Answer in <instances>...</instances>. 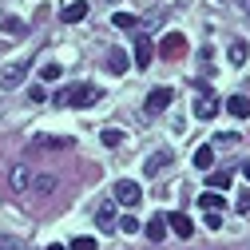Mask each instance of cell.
<instances>
[{"label": "cell", "instance_id": "1", "mask_svg": "<svg viewBox=\"0 0 250 250\" xmlns=\"http://www.w3.org/2000/svg\"><path fill=\"white\" fill-rule=\"evenodd\" d=\"M100 96H104V91L91 87V83L64 87V91H56V107H91V104H100Z\"/></svg>", "mask_w": 250, "mask_h": 250}, {"label": "cell", "instance_id": "2", "mask_svg": "<svg viewBox=\"0 0 250 250\" xmlns=\"http://www.w3.org/2000/svg\"><path fill=\"white\" fill-rule=\"evenodd\" d=\"M32 179H36V171L28 167V163H12L4 187H8V195H28V191H32Z\"/></svg>", "mask_w": 250, "mask_h": 250}, {"label": "cell", "instance_id": "3", "mask_svg": "<svg viewBox=\"0 0 250 250\" xmlns=\"http://www.w3.org/2000/svg\"><path fill=\"white\" fill-rule=\"evenodd\" d=\"M28 68H32V60L20 56L16 64H8L4 72H0V83H4V87H20V83H24V76H28Z\"/></svg>", "mask_w": 250, "mask_h": 250}, {"label": "cell", "instance_id": "4", "mask_svg": "<svg viewBox=\"0 0 250 250\" xmlns=\"http://www.w3.org/2000/svg\"><path fill=\"white\" fill-rule=\"evenodd\" d=\"M214 111H218V96L207 87V83H199V100H195V115L199 119H214Z\"/></svg>", "mask_w": 250, "mask_h": 250}, {"label": "cell", "instance_id": "5", "mask_svg": "<svg viewBox=\"0 0 250 250\" xmlns=\"http://www.w3.org/2000/svg\"><path fill=\"white\" fill-rule=\"evenodd\" d=\"M171 100H175V91H171V87H155L151 96H147V104H143V111H147V115H159V111L171 107Z\"/></svg>", "mask_w": 250, "mask_h": 250}, {"label": "cell", "instance_id": "6", "mask_svg": "<svg viewBox=\"0 0 250 250\" xmlns=\"http://www.w3.org/2000/svg\"><path fill=\"white\" fill-rule=\"evenodd\" d=\"M187 52V36L183 32H167L163 40H159V56H167V60H179Z\"/></svg>", "mask_w": 250, "mask_h": 250}, {"label": "cell", "instance_id": "7", "mask_svg": "<svg viewBox=\"0 0 250 250\" xmlns=\"http://www.w3.org/2000/svg\"><path fill=\"white\" fill-rule=\"evenodd\" d=\"M115 199L123 203V207H139V199H143V191H139V183H115Z\"/></svg>", "mask_w": 250, "mask_h": 250}, {"label": "cell", "instance_id": "8", "mask_svg": "<svg viewBox=\"0 0 250 250\" xmlns=\"http://www.w3.org/2000/svg\"><path fill=\"white\" fill-rule=\"evenodd\" d=\"M56 191H60V179H56V175H36V179H32V195H36V199H52Z\"/></svg>", "mask_w": 250, "mask_h": 250}, {"label": "cell", "instance_id": "9", "mask_svg": "<svg viewBox=\"0 0 250 250\" xmlns=\"http://www.w3.org/2000/svg\"><path fill=\"white\" fill-rule=\"evenodd\" d=\"M131 56H135V68H151V60H155V48H151V40H147L143 32L135 36V52H131Z\"/></svg>", "mask_w": 250, "mask_h": 250}, {"label": "cell", "instance_id": "10", "mask_svg": "<svg viewBox=\"0 0 250 250\" xmlns=\"http://www.w3.org/2000/svg\"><path fill=\"white\" fill-rule=\"evenodd\" d=\"M167 227H171L179 238H191V234H195V223H191L187 214H179V210H171V214H167Z\"/></svg>", "mask_w": 250, "mask_h": 250}, {"label": "cell", "instance_id": "11", "mask_svg": "<svg viewBox=\"0 0 250 250\" xmlns=\"http://www.w3.org/2000/svg\"><path fill=\"white\" fill-rule=\"evenodd\" d=\"M127 68H131V56L119 52V48H111V52H107V72H111V76H123Z\"/></svg>", "mask_w": 250, "mask_h": 250}, {"label": "cell", "instance_id": "12", "mask_svg": "<svg viewBox=\"0 0 250 250\" xmlns=\"http://www.w3.org/2000/svg\"><path fill=\"white\" fill-rule=\"evenodd\" d=\"M119 223V218H115V203H100V210H96V227L100 230H111Z\"/></svg>", "mask_w": 250, "mask_h": 250}, {"label": "cell", "instance_id": "13", "mask_svg": "<svg viewBox=\"0 0 250 250\" xmlns=\"http://www.w3.org/2000/svg\"><path fill=\"white\" fill-rule=\"evenodd\" d=\"M87 16V4H83V0H76V4H64V8H60V20H64V24H76V20H83Z\"/></svg>", "mask_w": 250, "mask_h": 250}, {"label": "cell", "instance_id": "14", "mask_svg": "<svg viewBox=\"0 0 250 250\" xmlns=\"http://www.w3.org/2000/svg\"><path fill=\"white\" fill-rule=\"evenodd\" d=\"M40 147H72V139L68 135H32V151H40Z\"/></svg>", "mask_w": 250, "mask_h": 250}, {"label": "cell", "instance_id": "15", "mask_svg": "<svg viewBox=\"0 0 250 250\" xmlns=\"http://www.w3.org/2000/svg\"><path fill=\"white\" fill-rule=\"evenodd\" d=\"M227 111H230L234 119H246V115H250V100H246V96H230V100H227Z\"/></svg>", "mask_w": 250, "mask_h": 250}, {"label": "cell", "instance_id": "16", "mask_svg": "<svg viewBox=\"0 0 250 250\" xmlns=\"http://www.w3.org/2000/svg\"><path fill=\"white\" fill-rule=\"evenodd\" d=\"M167 163H171V151H155L151 159H147V167H143V171H147V175H155V171H163Z\"/></svg>", "mask_w": 250, "mask_h": 250}, {"label": "cell", "instance_id": "17", "mask_svg": "<svg viewBox=\"0 0 250 250\" xmlns=\"http://www.w3.org/2000/svg\"><path fill=\"white\" fill-rule=\"evenodd\" d=\"M143 230H147V238H151V242H163V234H167V218H151Z\"/></svg>", "mask_w": 250, "mask_h": 250}, {"label": "cell", "instance_id": "18", "mask_svg": "<svg viewBox=\"0 0 250 250\" xmlns=\"http://www.w3.org/2000/svg\"><path fill=\"white\" fill-rule=\"evenodd\" d=\"M195 167H199V171H210V167H214V147H199V151H195Z\"/></svg>", "mask_w": 250, "mask_h": 250}, {"label": "cell", "instance_id": "19", "mask_svg": "<svg viewBox=\"0 0 250 250\" xmlns=\"http://www.w3.org/2000/svg\"><path fill=\"white\" fill-rule=\"evenodd\" d=\"M199 203H203L207 210H223V207H227V199L218 195V191H203V195H199Z\"/></svg>", "mask_w": 250, "mask_h": 250}, {"label": "cell", "instance_id": "20", "mask_svg": "<svg viewBox=\"0 0 250 250\" xmlns=\"http://www.w3.org/2000/svg\"><path fill=\"white\" fill-rule=\"evenodd\" d=\"M210 191H230V171H210Z\"/></svg>", "mask_w": 250, "mask_h": 250}, {"label": "cell", "instance_id": "21", "mask_svg": "<svg viewBox=\"0 0 250 250\" xmlns=\"http://www.w3.org/2000/svg\"><path fill=\"white\" fill-rule=\"evenodd\" d=\"M111 24H115V28H123V32H135V24H139V20H135L131 12H115V16H111Z\"/></svg>", "mask_w": 250, "mask_h": 250}, {"label": "cell", "instance_id": "22", "mask_svg": "<svg viewBox=\"0 0 250 250\" xmlns=\"http://www.w3.org/2000/svg\"><path fill=\"white\" fill-rule=\"evenodd\" d=\"M227 56H230V64H234V68H242V64H246V44H242V40H234Z\"/></svg>", "mask_w": 250, "mask_h": 250}, {"label": "cell", "instance_id": "23", "mask_svg": "<svg viewBox=\"0 0 250 250\" xmlns=\"http://www.w3.org/2000/svg\"><path fill=\"white\" fill-rule=\"evenodd\" d=\"M115 227H119L123 234H139V218H135V214H123V218H119Z\"/></svg>", "mask_w": 250, "mask_h": 250}, {"label": "cell", "instance_id": "24", "mask_svg": "<svg viewBox=\"0 0 250 250\" xmlns=\"http://www.w3.org/2000/svg\"><path fill=\"white\" fill-rule=\"evenodd\" d=\"M0 32H4V36H24V24L20 20H4V24H0Z\"/></svg>", "mask_w": 250, "mask_h": 250}, {"label": "cell", "instance_id": "25", "mask_svg": "<svg viewBox=\"0 0 250 250\" xmlns=\"http://www.w3.org/2000/svg\"><path fill=\"white\" fill-rule=\"evenodd\" d=\"M100 139H104V147H119V143H123V131H115V127H107V131H104Z\"/></svg>", "mask_w": 250, "mask_h": 250}, {"label": "cell", "instance_id": "26", "mask_svg": "<svg viewBox=\"0 0 250 250\" xmlns=\"http://www.w3.org/2000/svg\"><path fill=\"white\" fill-rule=\"evenodd\" d=\"M40 76H44L48 83H56L60 76H64V68H60V64H44V72H40Z\"/></svg>", "mask_w": 250, "mask_h": 250}, {"label": "cell", "instance_id": "27", "mask_svg": "<svg viewBox=\"0 0 250 250\" xmlns=\"http://www.w3.org/2000/svg\"><path fill=\"white\" fill-rule=\"evenodd\" d=\"M72 250H96V238H87V234L83 238H72Z\"/></svg>", "mask_w": 250, "mask_h": 250}, {"label": "cell", "instance_id": "28", "mask_svg": "<svg viewBox=\"0 0 250 250\" xmlns=\"http://www.w3.org/2000/svg\"><path fill=\"white\" fill-rule=\"evenodd\" d=\"M214 143H223V147H234V143H238V135H234V131H223V135H218Z\"/></svg>", "mask_w": 250, "mask_h": 250}, {"label": "cell", "instance_id": "29", "mask_svg": "<svg viewBox=\"0 0 250 250\" xmlns=\"http://www.w3.org/2000/svg\"><path fill=\"white\" fill-rule=\"evenodd\" d=\"M234 207H238V214H246V210H250V191H242V195H238V203H234Z\"/></svg>", "mask_w": 250, "mask_h": 250}, {"label": "cell", "instance_id": "30", "mask_svg": "<svg viewBox=\"0 0 250 250\" xmlns=\"http://www.w3.org/2000/svg\"><path fill=\"white\" fill-rule=\"evenodd\" d=\"M207 227H210V230H218V227H223V214L210 210V214H207Z\"/></svg>", "mask_w": 250, "mask_h": 250}, {"label": "cell", "instance_id": "31", "mask_svg": "<svg viewBox=\"0 0 250 250\" xmlns=\"http://www.w3.org/2000/svg\"><path fill=\"white\" fill-rule=\"evenodd\" d=\"M242 175H246V179H250V159H246V167H242Z\"/></svg>", "mask_w": 250, "mask_h": 250}, {"label": "cell", "instance_id": "32", "mask_svg": "<svg viewBox=\"0 0 250 250\" xmlns=\"http://www.w3.org/2000/svg\"><path fill=\"white\" fill-rule=\"evenodd\" d=\"M48 250H64V246H48Z\"/></svg>", "mask_w": 250, "mask_h": 250}]
</instances>
